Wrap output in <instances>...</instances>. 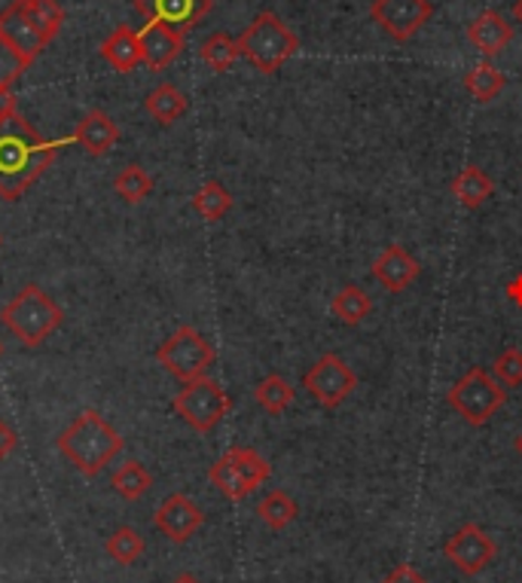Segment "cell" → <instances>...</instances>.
Instances as JSON below:
<instances>
[{
  "label": "cell",
  "mask_w": 522,
  "mask_h": 583,
  "mask_svg": "<svg viewBox=\"0 0 522 583\" xmlns=\"http://www.w3.org/2000/svg\"><path fill=\"white\" fill-rule=\"evenodd\" d=\"M55 160V144L13 114L0 123V195L16 202Z\"/></svg>",
  "instance_id": "6da1fadb"
},
{
  "label": "cell",
  "mask_w": 522,
  "mask_h": 583,
  "mask_svg": "<svg viewBox=\"0 0 522 583\" xmlns=\"http://www.w3.org/2000/svg\"><path fill=\"white\" fill-rule=\"evenodd\" d=\"M59 453L86 477H99L123 453V438L104 416L86 409L59 434Z\"/></svg>",
  "instance_id": "7a4b0ae2"
},
{
  "label": "cell",
  "mask_w": 522,
  "mask_h": 583,
  "mask_svg": "<svg viewBox=\"0 0 522 583\" xmlns=\"http://www.w3.org/2000/svg\"><path fill=\"white\" fill-rule=\"evenodd\" d=\"M0 321H3V327H7L22 345L34 348V345H40L50 333H55V330L62 327L65 312H62V306H59L43 288L25 284V288L3 306Z\"/></svg>",
  "instance_id": "3957f363"
},
{
  "label": "cell",
  "mask_w": 522,
  "mask_h": 583,
  "mask_svg": "<svg viewBox=\"0 0 522 583\" xmlns=\"http://www.w3.org/2000/svg\"><path fill=\"white\" fill-rule=\"evenodd\" d=\"M239 49L260 74H278V67L300 52V37L276 13L263 10L239 37Z\"/></svg>",
  "instance_id": "277c9868"
},
{
  "label": "cell",
  "mask_w": 522,
  "mask_h": 583,
  "mask_svg": "<svg viewBox=\"0 0 522 583\" xmlns=\"http://www.w3.org/2000/svg\"><path fill=\"white\" fill-rule=\"evenodd\" d=\"M272 477V465L257 449L247 446H229L208 470V480L220 489L229 502H242L254 489H260Z\"/></svg>",
  "instance_id": "5b68a950"
},
{
  "label": "cell",
  "mask_w": 522,
  "mask_h": 583,
  "mask_svg": "<svg viewBox=\"0 0 522 583\" xmlns=\"http://www.w3.org/2000/svg\"><path fill=\"white\" fill-rule=\"evenodd\" d=\"M446 401H449V406H453L468 424L483 428V424L507 404V391L501 389V382L492 379L483 367H471V370L449 389Z\"/></svg>",
  "instance_id": "8992f818"
},
{
  "label": "cell",
  "mask_w": 522,
  "mask_h": 583,
  "mask_svg": "<svg viewBox=\"0 0 522 583\" xmlns=\"http://www.w3.org/2000/svg\"><path fill=\"white\" fill-rule=\"evenodd\" d=\"M175 413L199 434H212L232 409V397L220 389L214 379L202 376L193 382H183V389L175 394Z\"/></svg>",
  "instance_id": "52a82bcc"
},
{
  "label": "cell",
  "mask_w": 522,
  "mask_h": 583,
  "mask_svg": "<svg viewBox=\"0 0 522 583\" xmlns=\"http://www.w3.org/2000/svg\"><path fill=\"white\" fill-rule=\"evenodd\" d=\"M156 360L180 382H193L208 373V367L214 364V348L196 327L183 325L156 348Z\"/></svg>",
  "instance_id": "ba28073f"
},
{
  "label": "cell",
  "mask_w": 522,
  "mask_h": 583,
  "mask_svg": "<svg viewBox=\"0 0 522 583\" xmlns=\"http://www.w3.org/2000/svg\"><path fill=\"white\" fill-rule=\"evenodd\" d=\"M303 389L309 391L311 397L324 409H336L345 404V397L358 389V376L352 373V367L343 357L327 352L315 360L309 373L303 376Z\"/></svg>",
  "instance_id": "9c48e42d"
},
{
  "label": "cell",
  "mask_w": 522,
  "mask_h": 583,
  "mask_svg": "<svg viewBox=\"0 0 522 583\" xmlns=\"http://www.w3.org/2000/svg\"><path fill=\"white\" fill-rule=\"evenodd\" d=\"M434 16L431 0H373L370 18L397 43H407Z\"/></svg>",
  "instance_id": "30bf717a"
},
{
  "label": "cell",
  "mask_w": 522,
  "mask_h": 583,
  "mask_svg": "<svg viewBox=\"0 0 522 583\" xmlns=\"http://www.w3.org/2000/svg\"><path fill=\"white\" fill-rule=\"evenodd\" d=\"M443 556H446L461 574L476 578V574H483V571L495 562L498 547H495V541H492L476 522H464L456 535H449V541L443 544Z\"/></svg>",
  "instance_id": "8fae6325"
},
{
  "label": "cell",
  "mask_w": 522,
  "mask_h": 583,
  "mask_svg": "<svg viewBox=\"0 0 522 583\" xmlns=\"http://www.w3.org/2000/svg\"><path fill=\"white\" fill-rule=\"evenodd\" d=\"M156 529L163 532L165 537H171V541H190V537L196 535L199 529H202V522H205V514H202V507H199L193 498H187V495H168L163 504H160V510H156Z\"/></svg>",
  "instance_id": "7c38bea8"
},
{
  "label": "cell",
  "mask_w": 522,
  "mask_h": 583,
  "mask_svg": "<svg viewBox=\"0 0 522 583\" xmlns=\"http://www.w3.org/2000/svg\"><path fill=\"white\" fill-rule=\"evenodd\" d=\"M212 0H135V10L148 22H165L175 31H190L212 13Z\"/></svg>",
  "instance_id": "4fadbf2b"
},
{
  "label": "cell",
  "mask_w": 522,
  "mask_h": 583,
  "mask_svg": "<svg viewBox=\"0 0 522 583\" xmlns=\"http://www.w3.org/2000/svg\"><path fill=\"white\" fill-rule=\"evenodd\" d=\"M0 37L16 49L22 59H28V62H34V59L47 49V43H50L43 34L34 28V22L28 18V13H25L22 0L10 3V7L0 13Z\"/></svg>",
  "instance_id": "5bb4252c"
},
{
  "label": "cell",
  "mask_w": 522,
  "mask_h": 583,
  "mask_svg": "<svg viewBox=\"0 0 522 583\" xmlns=\"http://www.w3.org/2000/svg\"><path fill=\"white\" fill-rule=\"evenodd\" d=\"M373 278L385 288V291L400 293L407 291L409 284L419 278L422 273V266H419V259L409 254L407 248H400V244H389L379 257L373 259Z\"/></svg>",
  "instance_id": "9a60e30c"
},
{
  "label": "cell",
  "mask_w": 522,
  "mask_h": 583,
  "mask_svg": "<svg viewBox=\"0 0 522 583\" xmlns=\"http://www.w3.org/2000/svg\"><path fill=\"white\" fill-rule=\"evenodd\" d=\"M138 37H141L144 65L153 67V71H165L171 62H178V55L183 52V34L175 31L165 22H148Z\"/></svg>",
  "instance_id": "2e32d148"
},
{
  "label": "cell",
  "mask_w": 522,
  "mask_h": 583,
  "mask_svg": "<svg viewBox=\"0 0 522 583\" xmlns=\"http://www.w3.org/2000/svg\"><path fill=\"white\" fill-rule=\"evenodd\" d=\"M468 40L473 43V49H480L486 59H492V55L505 52L507 43L513 40V25L498 10H486L468 25Z\"/></svg>",
  "instance_id": "e0dca14e"
},
{
  "label": "cell",
  "mask_w": 522,
  "mask_h": 583,
  "mask_svg": "<svg viewBox=\"0 0 522 583\" xmlns=\"http://www.w3.org/2000/svg\"><path fill=\"white\" fill-rule=\"evenodd\" d=\"M74 141L89 153V156H107L119 141V126L104 111H92L82 116V123L74 131Z\"/></svg>",
  "instance_id": "ac0fdd59"
},
{
  "label": "cell",
  "mask_w": 522,
  "mask_h": 583,
  "mask_svg": "<svg viewBox=\"0 0 522 583\" xmlns=\"http://www.w3.org/2000/svg\"><path fill=\"white\" fill-rule=\"evenodd\" d=\"M101 59L107 62V65L119 71V74H129L135 67L144 62V55H141V37L126 28V25H119L104 43H101Z\"/></svg>",
  "instance_id": "d6986e66"
},
{
  "label": "cell",
  "mask_w": 522,
  "mask_h": 583,
  "mask_svg": "<svg viewBox=\"0 0 522 583\" xmlns=\"http://www.w3.org/2000/svg\"><path fill=\"white\" fill-rule=\"evenodd\" d=\"M449 190H453V195H456L464 208L476 211L483 208V205L492 199V193H495V180H492L480 165H468V168H461L456 178H453Z\"/></svg>",
  "instance_id": "ffe728a7"
},
{
  "label": "cell",
  "mask_w": 522,
  "mask_h": 583,
  "mask_svg": "<svg viewBox=\"0 0 522 583\" xmlns=\"http://www.w3.org/2000/svg\"><path fill=\"white\" fill-rule=\"evenodd\" d=\"M144 107H148V114L156 119V123H163V126H175L180 116L187 114V96L180 92L178 86H171V83H163V86H156L153 92L144 101Z\"/></svg>",
  "instance_id": "44dd1931"
},
{
  "label": "cell",
  "mask_w": 522,
  "mask_h": 583,
  "mask_svg": "<svg viewBox=\"0 0 522 583\" xmlns=\"http://www.w3.org/2000/svg\"><path fill=\"white\" fill-rule=\"evenodd\" d=\"M507 77L498 71V67L492 65V62H480V65H473L468 74H464V89H468V96L476 98L480 104H489L495 98L505 92Z\"/></svg>",
  "instance_id": "7402d4cb"
},
{
  "label": "cell",
  "mask_w": 522,
  "mask_h": 583,
  "mask_svg": "<svg viewBox=\"0 0 522 583\" xmlns=\"http://www.w3.org/2000/svg\"><path fill=\"white\" fill-rule=\"evenodd\" d=\"M239 55H242L239 40H235V37H229V34H224V31H214L212 37H205V40H202V47H199V59L212 67L214 74H224V71H229V67L235 65V59H239Z\"/></svg>",
  "instance_id": "603a6c76"
},
{
  "label": "cell",
  "mask_w": 522,
  "mask_h": 583,
  "mask_svg": "<svg viewBox=\"0 0 522 583\" xmlns=\"http://www.w3.org/2000/svg\"><path fill=\"white\" fill-rule=\"evenodd\" d=\"M111 486L119 498H126V502H138V498H144L153 486V477H150V470L141 465V461H126L123 468L116 470L114 477H111Z\"/></svg>",
  "instance_id": "cb8c5ba5"
},
{
  "label": "cell",
  "mask_w": 522,
  "mask_h": 583,
  "mask_svg": "<svg viewBox=\"0 0 522 583\" xmlns=\"http://www.w3.org/2000/svg\"><path fill=\"white\" fill-rule=\"evenodd\" d=\"M370 308H373V303H370V296L360 291L358 284L343 288V291L333 296V303H330V312L348 327H358L370 315Z\"/></svg>",
  "instance_id": "d4e9b609"
},
{
  "label": "cell",
  "mask_w": 522,
  "mask_h": 583,
  "mask_svg": "<svg viewBox=\"0 0 522 583\" xmlns=\"http://www.w3.org/2000/svg\"><path fill=\"white\" fill-rule=\"evenodd\" d=\"M296 514H300L296 502L288 495V492H281V489H278V492H269V495L257 504V517H260L272 532L288 529V525L296 519Z\"/></svg>",
  "instance_id": "484cf974"
},
{
  "label": "cell",
  "mask_w": 522,
  "mask_h": 583,
  "mask_svg": "<svg viewBox=\"0 0 522 583\" xmlns=\"http://www.w3.org/2000/svg\"><path fill=\"white\" fill-rule=\"evenodd\" d=\"M294 394H296L294 385H291V382H288L284 376H278V373L266 376L260 385L254 389V397H257V404H260L263 409H266V413H272V416H281V413H284L288 406L294 404Z\"/></svg>",
  "instance_id": "4316f807"
},
{
  "label": "cell",
  "mask_w": 522,
  "mask_h": 583,
  "mask_svg": "<svg viewBox=\"0 0 522 583\" xmlns=\"http://www.w3.org/2000/svg\"><path fill=\"white\" fill-rule=\"evenodd\" d=\"M193 208H196L205 220L217 224V220H224L229 214V208H232V195H229V190L224 183L208 180V183H202L199 193L193 195Z\"/></svg>",
  "instance_id": "83f0119b"
},
{
  "label": "cell",
  "mask_w": 522,
  "mask_h": 583,
  "mask_svg": "<svg viewBox=\"0 0 522 583\" xmlns=\"http://www.w3.org/2000/svg\"><path fill=\"white\" fill-rule=\"evenodd\" d=\"M25 13L34 22V28L43 34L47 40H52L55 34L62 31L65 25V10L59 7V0H22Z\"/></svg>",
  "instance_id": "f1b7e54d"
},
{
  "label": "cell",
  "mask_w": 522,
  "mask_h": 583,
  "mask_svg": "<svg viewBox=\"0 0 522 583\" xmlns=\"http://www.w3.org/2000/svg\"><path fill=\"white\" fill-rule=\"evenodd\" d=\"M104 550L119 566H135L144 556V537L138 535L135 529H129V525H123V529H116L114 535L107 537Z\"/></svg>",
  "instance_id": "f546056e"
},
{
  "label": "cell",
  "mask_w": 522,
  "mask_h": 583,
  "mask_svg": "<svg viewBox=\"0 0 522 583\" xmlns=\"http://www.w3.org/2000/svg\"><path fill=\"white\" fill-rule=\"evenodd\" d=\"M114 190L123 195L129 205H138V202H144V199L153 193V178H150L141 165H126V168L116 175Z\"/></svg>",
  "instance_id": "4dcf8cb0"
},
{
  "label": "cell",
  "mask_w": 522,
  "mask_h": 583,
  "mask_svg": "<svg viewBox=\"0 0 522 583\" xmlns=\"http://www.w3.org/2000/svg\"><path fill=\"white\" fill-rule=\"evenodd\" d=\"M492 370H495V379L498 382H505L510 389H517L522 385V352L520 348H505L501 355L495 357V364H492Z\"/></svg>",
  "instance_id": "1f68e13d"
},
{
  "label": "cell",
  "mask_w": 522,
  "mask_h": 583,
  "mask_svg": "<svg viewBox=\"0 0 522 583\" xmlns=\"http://www.w3.org/2000/svg\"><path fill=\"white\" fill-rule=\"evenodd\" d=\"M28 65H31V62L22 59L16 49L0 37V89H10V86L28 71Z\"/></svg>",
  "instance_id": "d6a6232c"
},
{
  "label": "cell",
  "mask_w": 522,
  "mask_h": 583,
  "mask_svg": "<svg viewBox=\"0 0 522 583\" xmlns=\"http://www.w3.org/2000/svg\"><path fill=\"white\" fill-rule=\"evenodd\" d=\"M382 583H431V581H428L424 574H419L409 562H400V566L394 568L392 574H389Z\"/></svg>",
  "instance_id": "836d02e7"
},
{
  "label": "cell",
  "mask_w": 522,
  "mask_h": 583,
  "mask_svg": "<svg viewBox=\"0 0 522 583\" xmlns=\"http://www.w3.org/2000/svg\"><path fill=\"white\" fill-rule=\"evenodd\" d=\"M16 443H18L16 431H13V428H10L7 421L0 419V461H3L7 455L13 453V449H16Z\"/></svg>",
  "instance_id": "e575fe53"
},
{
  "label": "cell",
  "mask_w": 522,
  "mask_h": 583,
  "mask_svg": "<svg viewBox=\"0 0 522 583\" xmlns=\"http://www.w3.org/2000/svg\"><path fill=\"white\" fill-rule=\"evenodd\" d=\"M16 114V96L10 89H0V123Z\"/></svg>",
  "instance_id": "d590c367"
},
{
  "label": "cell",
  "mask_w": 522,
  "mask_h": 583,
  "mask_svg": "<svg viewBox=\"0 0 522 583\" xmlns=\"http://www.w3.org/2000/svg\"><path fill=\"white\" fill-rule=\"evenodd\" d=\"M510 296H513V300H517V303H522V276L517 278V284H510Z\"/></svg>",
  "instance_id": "8d00e7d4"
},
{
  "label": "cell",
  "mask_w": 522,
  "mask_h": 583,
  "mask_svg": "<svg viewBox=\"0 0 522 583\" xmlns=\"http://www.w3.org/2000/svg\"><path fill=\"white\" fill-rule=\"evenodd\" d=\"M171 583H202V581H199V578H193V574H178V578H175Z\"/></svg>",
  "instance_id": "74e56055"
},
{
  "label": "cell",
  "mask_w": 522,
  "mask_h": 583,
  "mask_svg": "<svg viewBox=\"0 0 522 583\" xmlns=\"http://www.w3.org/2000/svg\"><path fill=\"white\" fill-rule=\"evenodd\" d=\"M513 18H517V22L522 25V0H517V3H513Z\"/></svg>",
  "instance_id": "f35d334b"
},
{
  "label": "cell",
  "mask_w": 522,
  "mask_h": 583,
  "mask_svg": "<svg viewBox=\"0 0 522 583\" xmlns=\"http://www.w3.org/2000/svg\"><path fill=\"white\" fill-rule=\"evenodd\" d=\"M517 453L522 455V434H520V438H517Z\"/></svg>",
  "instance_id": "ab89813d"
},
{
  "label": "cell",
  "mask_w": 522,
  "mask_h": 583,
  "mask_svg": "<svg viewBox=\"0 0 522 583\" xmlns=\"http://www.w3.org/2000/svg\"><path fill=\"white\" fill-rule=\"evenodd\" d=\"M0 355H3V345H0Z\"/></svg>",
  "instance_id": "60d3db41"
},
{
  "label": "cell",
  "mask_w": 522,
  "mask_h": 583,
  "mask_svg": "<svg viewBox=\"0 0 522 583\" xmlns=\"http://www.w3.org/2000/svg\"><path fill=\"white\" fill-rule=\"evenodd\" d=\"M0 244H3V236H0Z\"/></svg>",
  "instance_id": "b9f144b4"
}]
</instances>
